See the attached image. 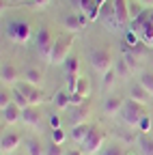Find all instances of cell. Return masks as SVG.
I'll list each match as a JSON object with an SVG mask.
<instances>
[{
	"label": "cell",
	"instance_id": "obj_4",
	"mask_svg": "<svg viewBox=\"0 0 153 155\" xmlns=\"http://www.w3.org/2000/svg\"><path fill=\"white\" fill-rule=\"evenodd\" d=\"M119 116H121V121L125 125H131V127L138 125L140 119L145 116V104H138V101H134L131 97H127L123 108H121V112H119Z\"/></svg>",
	"mask_w": 153,
	"mask_h": 155
},
{
	"label": "cell",
	"instance_id": "obj_39",
	"mask_svg": "<svg viewBox=\"0 0 153 155\" xmlns=\"http://www.w3.org/2000/svg\"><path fill=\"white\" fill-rule=\"evenodd\" d=\"M24 2H26V5H28V2H32V0H24Z\"/></svg>",
	"mask_w": 153,
	"mask_h": 155
},
{
	"label": "cell",
	"instance_id": "obj_6",
	"mask_svg": "<svg viewBox=\"0 0 153 155\" xmlns=\"http://www.w3.org/2000/svg\"><path fill=\"white\" fill-rule=\"evenodd\" d=\"M88 114H91V104L88 99L84 104H78V106H71L67 110V123L73 127V125H80V123H88Z\"/></svg>",
	"mask_w": 153,
	"mask_h": 155
},
{
	"label": "cell",
	"instance_id": "obj_21",
	"mask_svg": "<svg viewBox=\"0 0 153 155\" xmlns=\"http://www.w3.org/2000/svg\"><path fill=\"white\" fill-rule=\"evenodd\" d=\"M138 84L149 93V97H153V71H140Z\"/></svg>",
	"mask_w": 153,
	"mask_h": 155
},
{
	"label": "cell",
	"instance_id": "obj_16",
	"mask_svg": "<svg viewBox=\"0 0 153 155\" xmlns=\"http://www.w3.org/2000/svg\"><path fill=\"white\" fill-rule=\"evenodd\" d=\"M78 5H80L82 13L91 19V22H95V19L99 17V13H101V7H99L97 0H78Z\"/></svg>",
	"mask_w": 153,
	"mask_h": 155
},
{
	"label": "cell",
	"instance_id": "obj_5",
	"mask_svg": "<svg viewBox=\"0 0 153 155\" xmlns=\"http://www.w3.org/2000/svg\"><path fill=\"white\" fill-rule=\"evenodd\" d=\"M71 45H73V39L71 37H58L52 45V52L48 56V63L50 65H65V61L69 58V52H71Z\"/></svg>",
	"mask_w": 153,
	"mask_h": 155
},
{
	"label": "cell",
	"instance_id": "obj_29",
	"mask_svg": "<svg viewBox=\"0 0 153 155\" xmlns=\"http://www.w3.org/2000/svg\"><path fill=\"white\" fill-rule=\"evenodd\" d=\"M11 95H13V101H15V104H17V106H20V108H22V110H24V108H28V106H30V104H28V99H26V97H24V95H22V93H20V91H17V88H15V91H13V93H11Z\"/></svg>",
	"mask_w": 153,
	"mask_h": 155
},
{
	"label": "cell",
	"instance_id": "obj_36",
	"mask_svg": "<svg viewBox=\"0 0 153 155\" xmlns=\"http://www.w3.org/2000/svg\"><path fill=\"white\" fill-rule=\"evenodd\" d=\"M65 155H84V153H82V149H71V151H67Z\"/></svg>",
	"mask_w": 153,
	"mask_h": 155
},
{
	"label": "cell",
	"instance_id": "obj_10",
	"mask_svg": "<svg viewBox=\"0 0 153 155\" xmlns=\"http://www.w3.org/2000/svg\"><path fill=\"white\" fill-rule=\"evenodd\" d=\"M22 123L30 129H39L41 125V112H39V106H28L22 110Z\"/></svg>",
	"mask_w": 153,
	"mask_h": 155
},
{
	"label": "cell",
	"instance_id": "obj_32",
	"mask_svg": "<svg viewBox=\"0 0 153 155\" xmlns=\"http://www.w3.org/2000/svg\"><path fill=\"white\" fill-rule=\"evenodd\" d=\"M65 131L63 129H52V142H56V144H63L65 142Z\"/></svg>",
	"mask_w": 153,
	"mask_h": 155
},
{
	"label": "cell",
	"instance_id": "obj_20",
	"mask_svg": "<svg viewBox=\"0 0 153 155\" xmlns=\"http://www.w3.org/2000/svg\"><path fill=\"white\" fill-rule=\"evenodd\" d=\"M54 106H56V110H61V112L69 110V108H71V95H69L67 91L56 93V95H54Z\"/></svg>",
	"mask_w": 153,
	"mask_h": 155
},
{
	"label": "cell",
	"instance_id": "obj_37",
	"mask_svg": "<svg viewBox=\"0 0 153 155\" xmlns=\"http://www.w3.org/2000/svg\"><path fill=\"white\" fill-rule=\"evenodd\" d=\"M142 5H145V7H151V5H153V0H142Z\"/></svg>",
	"mask_w": 153,
	"mask_h": 155
},
{
	"label": "cell",
	"instance_id": "obj_27",
	"mask_svg": "<svg viewBox=\"0 0 153 155\" xmlns=\"http://www.w3.org/2000/svg\"><path fill=\"white\" fill-rule=\"evenodd\" d=\"M104 78H101V86L104 88H110L112 84H114V80H117V71H114V67L110 69V71H106V73H101Z\"/></svg>",
	"mask_w": 153,
	"mask_h": 155
},
{
	"label": "cell",
	"instance_id": "obj_33",
	"mask_svg": "<svg viewBox=\"0 0 153 155\" xmlns=\"http://www.w3.org/2000/svg\"><path fill=\"white\" fill-rule=\"evenodd\" d=\"M138 129H140V131H149V129H151V119H149L147 114H145L142 119H140V123H138Z\"/></svg>",
	"mask_w": 153,
	"mask_h": 155
},
{
	"label": "cell",
	"instance_id": "obj_26",
	"mask_svg": "<svg viewBox=\"0 0 153 155\" xmlns=\"http://www.w3.org/2000/svg\"><path fill=\"white\" fill-rule=\"evenodd\" d=\"M65 73H78L80 69V61H78V56H69L67 61H65Z\"/></svg>",
	"mask_w": 153,
	"mask_h": 155
},
{
	"label": "cell",
	"instance_id": "obj_12",
	"mask_svg": "<svg viewBox=\"0 0 153 155\" xmlns=\"http://www.w3.org/2000/svg\"><path fill=\"white\" fill-rule=\"evenodd\" d=\"M123 58H125V63L129 65L131 73L134 71H140V65H142L140 48H127V45H123Z\"/></svg>",
	"mask_w": 153,
	"mask_h": 155
},
{
	"label": "cell",
	"instance_id": "obj_17",
	"mask_svg": "<svg viewBox=\"0 0 153 155\" xmlns=\"http://www.w3.org/2000/svg\"><path fill=\"white\" fill-rule=\"evenodd\" d=\"M123 104H125V99H121V97H117V95H110L108 99L104 101V114H108V116L119 114L121 108H123Z\"/></svg>",
	"mask_w": 153,
	"mask_h": 155
},
{
	"label": "cell",
	"instance_id": "obj_28",
	"mask_svg": "<svg viewBox=\"0 0 153 155\" xmlns=\"http://www.w3.org/2000/svg\"><path fill=\"white\" fill-rule=\"evenodd\" d=\"M138 144H140L142 155H153V138H147V136H142Z\"/></svg>",
	"mask_w": 153,
	"mask_h": 155
},
{
	"label": "cell",
	"instance_id": "obj_8",
	"mask_svg": "<svg viewBox=\"0 0 153 155\" xmlns=\"http://www.w3.org/2000/svg\"><path fill=\"white\" fill-rule=\"evenodd\" d=\"M54 41H56V39L52 37V30H50L48 26H39V30H37V37H35V45H37V50H39L45 58L50 56Z\"/></svg>",
	"mask_w": 153,
	"mask_h": 155
},
{
	"label": "cell",
	"instance_id": "obj_40",
	"mask_svg": "<svg viewBox=\"0 0 153 155\" xmlns=\"http://www.w3.org/2000/svg\"><path fill=\"white\" fill-rule=\"evenodd\" d=\"M136 2H142V0H136Z\"/></svg>",
	"mask_w": 153,
	"mask_h": 155
},
{
	"label": "cell",
	"instance_id": "obj_1",
	"mask_svg": "<svg viewBox=\"0 0 153 155\" xmlns=\"http://www.w3.org/2000/svg\"><path fill=\"white\" fill-rule=\"evenodd\" d=\"M114 61H117V58L112 56L110 48L97 45V48H93V50L88 52V63H91V67L97 71V73H106V71H110V69L114 67Z\"/></svg>",
	"mask_w": 153,
	"mask_h": 155
},
{
	"label": "cell",
	"instance_id": "obj_2",
	"mask_svg": "<svg viewBox=\"0 0 153 155\" xmlns=\"http://www.w3.org/2000/svg\"><path fill=\"white\" fill-rule=\"evenodd\" d=\"M5 35H7V39H11L13 43L24 45V43L30 41L32 30H30V24L26 22V19H9L7 26H5Z\"/></svg>",
	"mask_w": 153,
	"mask_h": 155
},
{
	"label": "cell",
	"instance_id": "obj_38",
	"mask_svg": "<svg viewBox=\"0 0 153 155\" xmlns=\"http://www.w3.org/2000/svg\"><path fill=\"white\" fill-rule=\"evenodd\" d=\"M149 22L153 24V11H149Z\"/></svg>",
	"mask_w": 153,
	"mask_h": 155
},
{
	"label": "cell",
	"instance_id": "obj_18",
	"mask_svg": "<svg viewBox=\"0 0 153 155\" xmlns=\"http://www.w3.org/2000/svg\"><path fill=\"white\" fill-rule=\"evenodd\" d=\"M91 123H80V125H73L71 127V131H69V138L73 140V142H82L84 138H86V134L91 131Z\"/></svg>",
	"mask_w": 153,
	"mask_h": 155
},
{
	"label": "cell",
	"instance_id": "obj_3",
	"mask_svg": "<svg viewBox=\"0 0 153 155\" xmlns=\"http://www.w3.org/2000/svg\"><path fill=\"white\" fill-rule=\"evenodd\" d=\"M104 142H106V131L101 127H97V125H93L91 131L86 134V138L80 142V149H82L84 155H95V153L101 151Z\"/></svg>",
	"mask_w": 153,
	"mask_h": 155
},
{
	"label": "cell",
	"instance_id": "obj_30",
	"mask_svg": "<svg viewBox=\"0 0 153 155\" xmlns=\"http://www.w3.org/2000/svg\"><path fill=\"white\" fill-rule=\"evenodd\" d=\"M101 155H125V151H123L121 144H108V147L101 151Z\"/></svg>",
	"mask_w": 153,
	"mask_h": 155
},
{
	"label": "cell",
	"instance_id": "obj_19",
	"mask_svg": "<svg viewBox=\"0 0 153 155\" xmlns=\"http://www.w3.org/2000/svg\"><path fill=\"white\" fill-rule=\"evenodd\" d=\"M22 80H26V82H30V84H35V86H41L43 73L37 69V67H26V69L22 71Z\"/></svg>",
	"mask_w": 153,
	"mask_h": 155
},
{
	"label": "cell",
	"instance_id": "obj_31",
	"mask_svg": "<svg viewBox=\"0 0 153 155\" xmlns=\"http://www.w3.org/2000/svg\"><path fill=\"white\" fill-rule=\"evenodd\" d=\"M45 155H65V151H63V144L50 142V144L45 147Z\"/></svg>",
	"mask_w": 153,
	"mask_h": 155
},
{
	"label": "cell",
	"instance_id": "obj_14",
	"mask_svg": "<svg viewBox=\"0 0 153 155\" xmlns=\"http://www.w3.org/2000/svg\"><path fill=\"white\" fill-rule=\"evenodd\" d=\"M114 5V13H117V22L121 28H125L131 19H129V2L127 0H112Z\"/></svg>",
	"mask_w": 153,
	"mask_h": 155
},
{
	"label": "cell",
	"instance_id": "obj_13",
	"mask_svg": "<svg viewBox=\"0 0 153 155\" xmlns=\"http://www.w3.org/2000/svg\"><path fill=\"white\" fill-rule=\"evenodd\" d=\"M0 112H2V123L5 125H15V123L22 121V108L17 106L15 101H11L7 108H2Z\"/></svg>",
	"mask_w": 153,
	"mask_h": 155
},
{
	"label": "cell",
	"instance_id": "obj_9",
	"mask_svg": "<svg viewBox=\"0 0 153 155\" xmlns=\"http://www.w3.org/2000/svg\"><path fill=\"white\" fill-rule=\"evenodd\" d=\"M91 22V19L80 11V13H69V15H65V19H63V26L67 28V30H73V32H78V30H82L86 24Z\"/></svg>",
	"mask_w": 153,
	"mask_h": 155
},
{
	"label": "cell",
	"instance_id": "obj_22",
	"mask_svg": "<svg viewBox=\"0 0 153 155\" xmlns=\"http://www.w3.org/2000/svg\"><path fill=\"white\" fill-rule=\"evenodd\" d=\"M129 97H131L134 101H138V104H147L149 93H147L140 84H134V86H131V91H129Z\"/></svg>",
	"mask_w": 153,
	"mask_h": 155
},
{
	"label": "cell",
	"instance_id": "obj_24",
	"mask_svg": "<svg viewBox=\"0 0 153 155\" xmlns=\"http://www.w3.org/2000/svg\"><path fill=\"white\" fill-rule=\"evenodd\" d=\"M114 71H117V78H127V75L131 73V69H129V65L125 63V58H123V56L114 61Z\"/></svg>",
	"mask_w": 153,
	"mask_h": 155
},
{
	"label": "cell",
	"instance_id": "obj_35",
	"mask_svg": "<svg viewBox=\"0 0 153 155\" xmlns=\"http://www.w3.org/2000/svg\"><path fill=\"white\" fill-rule=\"evenodd\" d=\"M30 7H35V9H43V7H48L50 5V0H32V2H28Z\"/></svg>",
	"mask_w": 153,
	"mask_h": 155
},
{
	"label": "cell",
	"instance_id": "obj_23",
	"mask_svg": "<svg viewBox=\"0 0 153 155\" xmlns=\"http://www.w3.org/2000/svg\"><path fill=\"white\" fill-rule=\"evenodd\" d=\"M26 151H28V155H45V147L37 138H28L26 140Z\"/></svg>",
	"mask_w": 153,
	"mask_h": 155
},
{
	"label": "cell",
	"instance_id": "obj_25",
	"mask_svg": "<svg viewBox=\"0 0 153 155\" xmlns=\"http://www.w3.org/2000/svg\"><path fill=\"white\" fill-rule=\"evenodd\" d=\"M78 84H80V75L78 73H67V86H65V91L67 93H75V91H78Z\"/></svg>",
	"mask_w": 153,
	"mask_h": 155
},
{
	"label": "cell",
	"instance_id": "obj_34",
	"mask_svg": "<svg viewBox=\"0 0 153 155\" xmlns=\"http://www.w3.org/2000/svg\"><path fill=\"white\" fill-rule=\"evenodd\" d=\"M50 125H52V129H61V116L58 114H50Z\"/></svg>",
	"mask_w": 153,
	"mask_h": 155
},
{
	"label": "cell",
	"instance_id": "obj_11",
	"mask_svg": "<svg viewBox=\"0 0 153 155\" xmlns=\"http://www.w3.org/2000/svg\"><path fill=\"white\" fill-rule=\"evenodd\" d=\"M22 138L17 131H5L2 134V140H0V151H2V155H11L17 147H20Z\"/></svg>",
	"mask_w": 153,
	"mask_h": 155
},
{
	"label": "cell",
	"instance_id": "obj_7",
	"mask_svg": "<svg viewBox=\"0 0 153 155\" xmlns=\"http://www.w3.org/2000/svg\"><path fill=\"white\" fill-rule=\"evenodd\" d=\"M17 91H20L26 99H28L30 106H41L43 99H45L41 86H35V84H30V82H26V80H22L20 84H17Z\"/></svg>",
	"mask_w": 153,
	"mask_h": 155
},
{
	"label": "cell",
	"instance_id": "obj_15",
	"mask_svg": "<svg viewBox=\"0 0 153 155\" xmlns=\"http://www.w3.org/2000/svg\"><path fill=\"white\" fill-rule=\"evenodd\" d=\"M17 78H20V69H17L11 61H5L2 67H0V80H2V84H11L15 82Z\"/></svg>",
	"mask_w": 153,
	"mask_h": 155
}]
</instances>
